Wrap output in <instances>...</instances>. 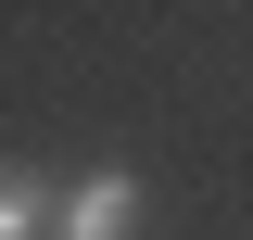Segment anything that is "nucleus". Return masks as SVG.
<instances>
[{"label": "nucleus", "mask_w": 253, "mask_h": 240, "mask_svg": "<svg viewBox=\"0 0 253 240\" xmlns=\"http://www.w3.org/2000/svg\"><path fill=\"white\" fill-rule=\"evenodd\" d=\"M139 215H152L139 164H89V177H76V190L51 202V228H63V240H114V228H139Z\"/></svg>", "instance_id": "1"}, {"label": "nucleus", "mask_w": 253, "mask_h": 240, "mask_svg": "<svg viewBox=\"0 0 253 240\" xmlns=\"http://www.w3.org/2000/svg\"><path fill=\"white\" fill-rule=\"evenodd\" d=\"M51 202H63V190L38 177V164H13V152H0V240H38V228H51Z\"/></svg>", "instance_id": "2"}]
</instances>
